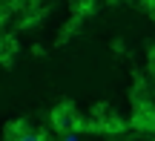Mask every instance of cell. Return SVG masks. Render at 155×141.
<instances>
[{
	"label": "cell",
	"mask_w": 155,
	"mask_h": 141,
	"mask_svg": "<svg viewBox=\"0 0 155 141\" xmlns=\"http://www.w3.org/2000/svg\"><path fill=\"white\" fill-rule=\"evenodd\" d=\"M61 141H81V138H78V136H75V133H66V136H63Z\"/></svg>",
	"instance_id": "obj_2"
},
{
	"label": "cell",
	"mask_w": 155,
	"mask_h": 141,
	"mask_svg": "<svg viewBox=\"0 0 155 141\" xmlns=\"http://www.w3.org/2000/svg\"><path fill=\"white\" fill-rule=\"evenodd\" d=\"M15 141H46L40 133H23V136H17Z\"/></svg>",
	"instance_id": "obj_1"
}]
</instances>
